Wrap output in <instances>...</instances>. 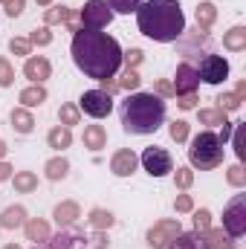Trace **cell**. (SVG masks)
<instances>
[{"label":"cell","mask_w":246,"mask_h":249,"mask_svg":"<svg viewBox=\"0 0 246 249\" xmlns=\"http://www.w3.org/2000/svg\"><path fill=\"white\" fill-rule=\"evenodd\" d=\"M29 217H26V209L23 206H9V209H3V214H0V229H18V226H23Z\"/></svg>","instance_id":"cell-18"},{"label":"cell","mask_w":246,"mask_h":249,"mask_svg":"<svg viewBox=\"0 0 246 249\" xmlns=\"http://www.w3.org/2000/svg\"><path fill=\"white\" fill-rule=\"evenodd\" d=\"M12 174H15V168H12L9 162H3V160H0V183H6V180H12Z\"/></svg>","instance_id":"cell-47"},{"label":"cell","mask_w":246,"mask_h":249,"mask_svg":"<svg viewBox=\"0 0 246 249\" xmlns=\"http://www.w3.org/2000/svg\"><path fill=\"white\" fill-rule=\"evenodd\" d=\"M107 3V9L113 12V15H130V12H136L145 0H105Z\"/></svg>","instance_id":"cell-30"},{"label":"cell","mask_w":246,"mask_h":249,"mask_svg":"<svg viewBox=\"0 0 246 249\" xmlns=\"http://www.w3.org/2000/svg\"><path fill=\"white\" fill-rule=\"evenodd\" d=\"M235 145H238V160H244V157H246V148H244V139H241V133L235 136Z\"/></svg>","instance_id":"cell-49"},{"label":"cell","mask_w":246,"mask_h":249,"mask_svg":"<svg viewBox=\"0 0 246 249\" xmlns=\"http://www.w3.org/2000/svg\"><path fill=\"white\" fill-rule=\"evenodd\" d=\"M188 162L200 171H211L223 162V142L217 139V133L211 130H200L194 139H191V148H188Z\"/></svg>","instance_id":"cell-4"},{"label":"cell","mask_w":246,"mask_h":249,"mask_svg":"<svg viewBox=\"0 0 246 249\" xmlns=\"http://www.w3.org/2000/svg\"><path fill=\"white\" fill-rule=\"evenodd\" d=\"M206 229H211V212L209 209H200V212H194V232H206Z\"/></svg>","instance_id":"cell-36"},{"label":"cell","mask_w":246,"mask_h":249,"mask_svg":"<svg viewBox=\"0 0 246 249\" xmlns=\"http://www.w3.org/2000/svg\"><path fill=\"white\" fill-rule=\"evenodd\" d=\"M223 232L232 241L244 238V232H246V194H235L229 200V206L223 209Z\"/></svg>","instance_id":"cell-6"},{"label":"cell","mask_w":246,"mask_h":249,"mask_svg":"<svg viewBox=\"0 0 246 249\" xmlns=\"http://www.w3.org/2000/svg\"><path fill=\"white\" fill-rule=\"evenodd\" d=\"M29 44H32V47H47V44H53V32H50V26L35 29V32L29 35Z\"/></svg>","instance_id":"cell-35"},{"label":"cell","mask_w":246,"mask_h":249,"mask_svg":"<svg viewBox=\"0 0 246 249\" xmlns=\"http://www.w3.org/2000/svg\"><path fill=\"white\" fill-rule=\"evenodd\" d=\"M174 209H177V212H194V200H191V194H180V197L174 200Z\"/></svg>","instance_id":"cell-45"},{"label":"cell","mask_w":246,"mask_h":249,"mask_svg":"<svg viewBox=\"0 0 246 249\" xmlns=\"http://www.w3.org/2000/svg\"><path fill=\"white\" fill-rule=\"evenodd\" d=\"M226 183L232 188H244L246 186V171H244V165L238 162V165H232L229 171H226Z\"/></svg>","instance_id":"cell-33"},{"label":"cell","mask_w":246,"mask_h":249,"mask_svg":"<svg viewBox=\"0 0 246 249\" xmlns=\"http://www.w3.org/2000/svg\"><path fill=\"white\" fill-rule=\"evenodd\" d=\"M81 142H84V148H90V151H102V148H107V130H105L102 124H87Z\"/></svg>","instance_id":"cell-16"},{"label":"cell","mask_w":246,"mask_h":249,"mask_svg":"<svg viewBox=\"0 0 246 249\" xmlns=\"http://www.w3.org/2000/svg\"><path fill=\"white\" fill-rule=\"evenodd\" d=\"M136 26L145 38L171 44L185 35V15L180 0H148L136 9Z\"/></svg>","instance_id":"cell-2"},{"label":"cell","mask_w":246,"mask_h":249,"mask_svg":"<svg viewBox=\"0 0 246 249\" xmlns=\"http://www.w3.org/2000/svg\"><path fill=\"white\" fill-rule=\"evenodd\" d=\"M180 107H183V110H194V107H197V96H194V93L180 96Z\"/></svg>","instance_id":"cell-46"},{"label":"cell","mask_w":246,"mask_h":249,"mask_svg":"<svg viewBox=\"0 0 246 249\" xmlns=\"http://www.w3.org/2000/svg\"><path fill=\"white\" fill-rule=\"evenodd\" d=\"M50 72H53V64L47 61L44 55H29L26 64H23V75H26L32 84H44V81L50 78Z\"/></svg>","instance_id":"cell-13"},{"label":"cell","mask_w":246,"mask_h":249,"mask_svg":"<svg viewBox=\"0 0 246 249\" xmlns=\"http://www.w3.org/2000/svg\"><path fill=\"white\" fill-rule=\"evenodd\" d=\"M9 119H12V127L18 133H32V127H35V119H32V113L26 107H15Z\"/></svg>","instance_id":"cell-26"},{"label":"cell","mask_w":246,"mask_h":249,"mask_svg":"<svg viewBox=\"0 0 246 249\" xmlns=\"http://www.w3.org/2000/svg\"><path fill=\"white\" fill-rule=\"evenodd\" d=\"M154 96L171 99V96H174V84H171V81H157V84H154Z\"/></svg>","instance_id":"cell-43"},{"label":"cell","mask_w":246,"mask_h":249,"mask_svg":"<svg viewBox=\"0 0 246 249\" xmlns=\"http://www.w3.org/2000/svg\"><path fill=\"white\" fill-rule=\"evenodd\" d=\"M12 81H15V67L6 58H0V87H12Z\"/></svg>","instance_id":"cell-38"},{"label":"cell","mask_w":246,"mask_h":249,"mask_svg":"<svg viewBox=\"0 0 246 249\" xmlns=\"http://www.w3.org/2000/svg\"><path fill=\"white\" fill-rule=\"evenodd\" d=\"M136 165H139V157H136L130 148H122V151H116V154L110 157V171H113L116 177H130V174L136 171Z\"/></svg>","instance_id":"cell-14"},{"label":"cell","mask_w":246,"mask_h":249,"mask_svg":"<svg viewBox=\"0 0 246 249\" xmlns=\"http://www.w3.org/2000/svg\"><path fill=\"white\" fill-rule=\"evenodd\" d=\"M180 232H183L180 220H157V223L148 229L145 241H148V247H154V249H168L171 241H174Z\"/></svg>","instance_id":"cell-10"},{"label":"cell","mask_w":246,"mask_h":249,"mask_svg":"<svg viewBox=\"0 0 246 249\" xmlns=\"http://www.w3.org/2000/svg\"><path fill=\"white\" fill-rule=\"evenodd\" d=\"M87 223H90L96 232H107V229L116 223V217H113V212H107V209H93L90 217H87Z\"/></svg>","instance_id":"cell-24"},{"label":"cell","mask_w":246,"mask_h":249,"mask_svg":"<svg viewBox=\"0 0 246 249\" xmlns=\"http://www.w3.org/2000/svg\"><path fill=\"white\" fill-rule=\"evenodd\" d=\"M35 249H105V235H96V238H87L81 229H72L67 226L61 229L55 238L38 244Z\"/></svg>","instance_id":"cell-5"},{"label":"cell","mask_w":246,"mask_h":249,"mask_svg":"<svg viewBox=\"0 0 246 249\" xmlns=\"http://www.w3.org/2000/svg\"><path fill=\"white\" fill-rule=\"evenodd\" d=\"M47 145H50L53 151H64V148H70V145H72V130L64 127V124L53 127V130L47 133Z\"/></svg>","instance_id":"cell-21"},{"label":"cell","mask_w":246,"mask_h":249,"mask_svg":"<svg viewBox=\"0 0 246 249\" xmlns=\"http://www.w3.org/2000/svg\"><path fill=\"white\" fill-rule=\"evenodd\" d=\"M3 249H20V247H15V244H9V247H3Z\"/></svg>","instance_id":"cell-53"},{"label":"cell","mask_w":246,"mask_h":249,"mask_svg":"<svg viewBox=\"0 0 246 249\" xmlns=\"http://www.w3.org/2000/svg\"><path fill=\"white\" fill-rule=\"evenodd\" d=\"M217 107L229 113V110H238V107H241V102H238V96H235V93H223V96H217Z\"/></svg>","instance_id":"cell-41"},{"label":"cell","mask_w":246,"mask_h":249,"mask_svg":"<svg viewBox=\"0 0 246 249\" xmlns=\"http://www.w3.org/2000/svg\"><path fill=\"white\" fill-rule=\"evenodd\" d=\"M0 3H9V0H0Z\"/></svg>","instance_id":"cell-54"},{"label":"cell","mask_w":246,"mask_h":249,"mask_svg":"<svg viewBox=\"0 0 246 249\" xmlns=\"http://www.w3.org/2000/svg\"><path fill=\"white\" fill-rule=\"evenodd\" d=\"M200 116V124H211V127H220V124H226V110H220V107H214V110H200L197 113Z\"/></svg>","instance_id":"cell-31"},{"label":"cell","mask_w":246,"mask_h":249,"mask_svg":"<svg viewBox=\"0 0 246 249\" xmlns=\"http://www.w3.org/2000/svg\"><path fill=\"white\" fill-rule=\"evenodd\" d=\"M139 81H142V78H139V72H136V70H124V75L119 78V87H122V90H136V87H139Z\"/></svg>","instance_id":"cell-39"},{"label":"cell","mask_w":246,"mask_h":249,"mask_svg":"<svg viewBox=\"0 0 246 249\" xmlns=\"http://www.w3.org/2000/svg\"><path fill=\"white\" fill-rule=\"evenodd\" d=\"M214 20H217V6H214V3H209V0H206V3H200V6H197V29H203V32H206V29H211V26H214Z\"/></svg>","instance_id":"cell-23"},{"label":"cell","mask_w":246,"mask_h":249,"mask_svg":"<svg viewBox=\"0 0 246 249\" xmlns=\"http://www.w3.org/2000/svg\"><path fill=\"white\" fill-rule=\"evenodd\" d=\"M6 151H9V148H6V142H3V139H0V160H3V157H6Z\"/></svg>","instance_id":"cell-51"},{"label":"cell","mask_w":246,"mask_h":249,"mask_svg":"<svg viewBox=\"0 0 246 249\" xmlns=\"http://www.w3.org/2000/svg\"><path fill=\"white\" fill-rule=\"evenodd\" d=\"M220 127H223V130H220V136H217V139H220V142H226V139L232 136V130H235V122H226V124H220Z\"/></svg>","instance_id":"cell-48"},{"label":"cell","mask_w":246,"mask_h":249,"mask_svg":"<svg viewBox=\"0 0 246 249\" xmlns=\"http://www.w3.org/2000/svg\"><path fill=\"white\" fill-rule=\"evenodd\" d=\"M78 18H81V29H105V26H110L113 12L107 9L105 0H87L84 9L78 12Z\"/></svg>","instance_id":"cell-8"},{"label":"cell","mask_w":246,"mask_h":249,"mask_svg":"<svg viewBox=\"0 0 246 249\" xmlns=\"http://www.w3.org/2000/svg\"><path fill=\"white\" fill-rule=\"evenodd\" d=\"M119 119L127 133H157L165 122V102L154 93H130L119 107Z\"/></svg>","instance_id":"cell-3"},{"label":"cell","mask_w":246,"mask_h":249,"mask_svg":"<svg viewBox=\"0 0 246 249\" xmlns=\"http://www.w3.org/2000/svg\"><path fill=\"white\" fill-rule=\"evenodd\" d=\"M191 183H194V171L191 168H177L174 171V186L177 188H191Z\"/></svg>","instance_id":"cell-37"},{"label":"cell","mask_w":246,"mask_h":249,"mask_svg":"<svg viewBox=\"0 0 246 249\" xmlns=\"http://www.w3.org/2000/svg\"><path fill=\"white\" fill-rule=\"evenodd\" d=\"M139 162L145 165V171H148L151 177H165V174L174 171V160H171V154H168L165 148H159V145L145 148L142 157H139Z\"/></svg>","instance_id":"cell-7"},{"label":"cell","mask_w":246,"mask_h":249,"mask_svg":"<svg viewBox=\"0 0 246 249\" xmlns=\"http://www.w3.org/2000/svg\"><path fill=\"white\" fill-rule=\"evenodd\" d=\"M47 102V90H44V84H29V87H23L20 90V105L29 110V107H38V105H44Z\"/></svg>","instance_id":"cell-20"},{"label":"cell","mask_w":246,"mask_h":249,"mask_svg":"<svg viewBox=\"0 0 246 249\" xmlns=\"http://www.w3.org/2000/svg\"><path fill=\"white\" fill-rule=\"evenodd\" d=\"M197 78H203L206 84H220L229 78V61L220 58V55H206L200 61V70H197Z\"/></svg>","instance_id":"cell-11"},{"label":"cell","mask_w":246,"mask_h":249,"mask_svg":"<svg viewBox=\"0 0 246 249\" xmlns=\"http://www.w3.org/2000/svg\"><path fill=\"white\" fill-rule=\"evenodd\" d=\"M67 171H70V162L64 160V157H53L47 165H44V174H47V180H53V183H58L67 177Z\"/></svg>","instance_id":"cell-27"},{"label":"cell","mask_w":246,"mask_h":249,"mask_svg":"<svg viewBox=\"0 0 246 249\" xmlns=\"http://www.w3.org/2000/svg\"><path fill=\"white\" fill-rule=\"evenodd\" d=\"M9 50H12L15 55H29V53H32V44H29V38H12V41H9Z\"/></svg>","instance_id":"cell-40"},{"label":"cell","mask_w":246,"mask_h":249,"mask_svg":"<svg viewBox=\"0 0 246 249\" xmlns=\"http://www.w3.org/2000/svg\"><path fill=\"white\" fill-rule=\"evenodd\" d=\"M58 119H61L64 127H72V124L81 122V110H78L75 105H61V110H58Z\"/></svg>","instance_id":"cell-32"},{"label":"cell","mask_w":246,"mask_h":249,"mask_svg":"<svg viewBox=\"0 0 246 249\" xmlns=\"http://www.w3.org/2000/svg\"><path fill=\"white\" fill-rule=\"evenodd\" d=\"M200 87V78H197V70L191 64H180L177 67V81H174V96H188V93H197Z\"/></svg>","instance_id":"cell-12"},{"label":"cell","mask_w":246,"mask_h":249,"mask_svg":"<svg viewBox=\"0 0 246 249\" xmlns=\"http://www.w3.org/2000/svg\"><path fill=\"white\" fill-rule=\"evenodd\" d=\"M72 18V12L67 9V6H50L47 12H44V23L47 26H53V23H67Z\"/></svg>","instance_id":"cell-29"},{"label":"cell","mask_w":246,"mask_h":249,"mask_svg":"<svg viewBox=\"0 0 246 249\" xmlns=\"http://www.w3.org/2000/svg\"><path fill=\"white\" fill-rule=\"evenodd\" d=\"M78 107H81L87 116H93V119H105V116H110V110H113V96L105 93V90H87V93H81Z\"/></svg>","instance_id":"cell-9"},{"label":"cell","mask_w":246,"mask_h":249,"mask_svg":"<svg viewBox=\"0 0 246 249\" xmlns=\"http://www.w3.org/2000/svg\"><path fill=\"white\" fill-rule=\"evenodd\" d=\"M122 61L127 64V70H136L142 64V50H127V53H122Z\"/></svg>","instance_id":"cell-42"},{"label":"cell","mask_w":246,"mask_h":249,"mask_svg":"<svg viewBox=\"0 0 246 249\" xmlns=\"http://www.w3.org/2000/svg\"><path fill=\"white\" fill-rule=\"evenodd\" d=\"M38 6H53V0H35Z\"/></svg>","instance_id":"cell-52"},{"label":"cell","mask_w":246,"mask_h":249,"mask_svg":"<svg viewBox=\"0 0 246 249\" xmlns=\"http://www.w3.org/2000/svg\"><path fill=\"white\" fill-rule=\"evenodd\" d=\"M72 61L75 67L96 81L113 78L122 67V47L113 35L102 32V29H78L72 35Z\"/></svg>","instance_id":"cell-1"},{"label":"cell","mask_w":246,"mask_h":249,"mask_svg":"<svg viewBox=\"0 0 246 249\" xmlns=\"http://www.w3.org/2000/svg\"><path fill=\"white\" fill-rule=\"evenodd\" d=\"M168 133H171V139H174L177 145H183L185 139H188V122H185V119L171 122V124H168Z\"/></svg>","instance_id":"cell-34"},{"label":"cell","mask_w":246,"mask_h":249,"mask_svg":"<svg viewBox=\"0 0 246 249\" xmlns=\"http://www.w3.org/2000/svg\"><path fill=\"white\" fill-rule=\"evenodd\" d=\"M23 229H26V241H32L35 247H38V244H44V241H50V223H47V220H41V217L26 220V223H23Z\"/></svg>","instance_id":"cell-17"},{"label":"cell","mask_w":246,"mask_h":249,"mask_svg":"<svg viewBox=\"0 0 246 249\" xmlns=\"http://www.w3.org/2000/svg\"><path fill=\"white\" fill-rule=\"evenodd\" d=\"M3 6H6V15H9V18H20L26 0H9V3H3Z\"/></svg>","instance_id":"cell-44"},{"label":"cell","mask_w":246,"mask_h":249,"mask_svg":"<svg viewBox=\"0 0 246 249\" xmlns=\"http://www.w3.org/2000/svg\"><path fill=\"white\" fill-rule=\"evenodd\" d=\"M235 96H238V102H244V96H246V81H241V84L235 87Z\"/></svg>","instance_id":"cell-50"},{"label":"cell","mask_w":246,"mask_h":249,"mask_svg":"<svg viewBox=\"0 0 246 249\" xmlns=\"http://www.w3.org/2000/svg\"><path fill=\"white\" fill-rule=\"evenodd\" d=\"M12 186H15V191H20V194H29V191L38 188V177L32 171H15L12 174Z\"/></svg>","instance_id":"cell-28"},{"label":"cell","mask_w":246,"mask_h":249,"mask_svg":"<svg viewBox=\"0 0 246 249\" xmlns=\"http://www.w3.org/2000/svg\"><path fill=\"white\" fill-rule=\"evenodd\" d=\"M223 47H226L229 53L246 50V26H232V29L223 35Z\"/></svg>","instance_id":"cell-22"},{"label":"cell","mask_w":246,"mask_h":249,"mask_svg":"<svg viewBox=\"0 0 246 249\" xmlns=\"http://www.w3.org/2000/svg\"><path fill=\"white\" fill-rule=\"evenodd\" d=\"M53 217H55V223H58L61 229H67V226H72V223L81 217V206H78L75 200H64V203H58V206L53 209Z\"/></svg>","instance_id":"cell-15"},{"label":"cell","mask_w":246,"mask_h":249,"mask_svg":"<svg viewBox=\"0 0 246 249\" xmlns=\"http://www.w3.org/2000/svg\"><path fill=\"white\" fill-rule=\"evenodd\" d=\"M168 249H206V244H203V235L200 232H180L171 241Z\"/></svg>","instance_id":"cell-25"},{"label":"cell","mask_w":246,"mask_h":249,"mask_svg":"<svg viewBox=\"0 0 246 249\" xmlns=\"http://www.w3.org/2000/svg\"><path fill=\"white\" fill-rule=\"evenodd\" d=\"M203 244H206V249H235V241L223 229H206L203 232Z\"/></svg>","instance_id":"cell-19"}]
</instances>
